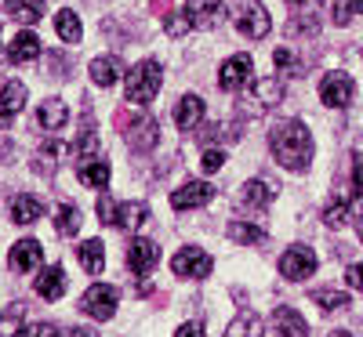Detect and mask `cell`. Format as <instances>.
I'll use <instances>...</instances> for the list:
<instances>
[{
  "label": "cell",
  "mask_w": 363,
  "mask_h": 337,
  "mask_svg": "<svg viewBox=\"0 0 363 337\" xmlns=\"http://www.w3.org/2000/svg\"><path fill=\"white\" fill-rule=\"evenodd\" d=\"M55 229L62 232V236H77L80 232V210L73 203H58L55 210Z\"/></svg>",
  "instance_id": "cell-30"
},
{
  "label": "cell",
  "mask_w": 363,
  "mask_h": 337,
  "mask_svg": "<svg viewBox=\"0 0 363 337\" xmlns=\"http://www.w3.org/2000/svg\"><path fill=\"white\" fill-rule=\"evenodd\" d=\"M77 178L84 181L87 189H106L109 185V160H102V156H80Z\"/></svg>",
  "instance_id": "cell-15"
},
{
  "label": "cell",
  "mask_w": 363,
  "mask_h": 337,
  "mask_svg": "<svg viewBox=\"0 0 363 337\" xmlns=\"http://www.w3.org/2000/svg\"><path fill=\"white\" fill-rule=\"evenodd\" d=\"M8 11H11V18H18L22 25H33V22L44 18L40 0H8Z\"/></svg>",
  "instance_id": "cell-27"
},
{
  "label": "cell",
  "mask_w": 363,
  "mask_h": 337,
  "mask_svg": "<svg viewBox=\"0 0 363 337\" xmlns=\"http://www.w3.org/2000/svg\"><path fill=\"white\" fill-rule=\"evenodd\" d=\"M269 11L258 4V0H244L240 4V18H236V29L244 33L247 40H262V37H269Z\"/></svg>",
  "instance_id": "cell-9"
},
{
  "label": "cell",
  "mask_w": 363,
  "mask_h": 337,
  "mask_svg": "<svg viewBox=\"0 0 363 337\" xmlns=\"http://www.w3.org/2000/svg\"><path fill=\"white\" fill-rule=\"evenodd\" d=\"M200 167H203V174L222 171V167H225V152H222V149H207V152H203V160H200Z\"/></svg>",
  "instance_id": "cell-36"
},
{
  "label": "cell",
  "mask_w": 363,
  "mask_h": 337,
  "mask_svg": "<svg viewBox=\"0 0 363 337\" xmlns=\"http://www.w3.org/2000/svg\"><path fill=\"white\" fill-rule=\"evenodd\" d=\"M40 258H44V251H40L37 239H18L15 251H11V268L15 272H33L40 265Z\"/></svg>",
  "instance_id": "cell-19"
},
{
  "label": "cell",
  "mask_w": 363,
  "mask_h": 337,
  "mask_svg": "<svg viewBox=\"0 0 363 337\" xmlns=\"http://www.w3.org/2000/svg\"><path fill=\"white\" fill-rule=\"evenodd\" d=\"M157 261H160V247L153 239H131V247H128V265H131V272L135 275H149L157 268Z\"/></svg>",
  "instance_id": "cell-12"
},
{
  "label": "cell",
  "mask_w": 363,
  "mask_h": 337,
  "mask_svg": "<svg viewBox=\"0 0 363 337\" xmlns=\"http://www.w3.org/2000/svg\"><path fill=\"white\" fill-rule=\"evenodd\" d=\"M352 189L363 200V156H352Z\"/></svg>",
  "instance_id": "cell-40"
},
{
  "label": "cell",
  "mask_w": 363,
  "mask_h": 337,
  "mask_svg": "<svg viewBox=\"0 0 363 337\" xmlns=\"http://www.w3.org/2000/svg\"><path fill=\"white\" fill-rule=\"evenodd\" d=\"M291 4H301V0H291Z\"/></svg>",
  "instance_id": "cell-45"
},
{
  "label": "cell",
  "mask_w": 363,
  "mask_h": 337,
  "mask_svg": "<svg viewBox=\"0 0 363 337\" xmlns=\"http://www.w3.org/2000/svg\"><path fill=\"white\" fill-rule=\"evenodd\" d=\"M116 301H120L116 287H109V283H95V287H91V290L80 297V312L102 323V319H113V312H116Z\"/></svg>",
  "instance_id": "cell-5"
},
{
  "label": "cell",
  "mask_w": 363,
  "mask_h": 337,
  "mask_svg": "<svg viewBox=\"0 0 363 337\" xmlns=\"http://www.w3.org/2000/svg\"><path fill=\"white\" fill-rule=\"evenodd\" d=\"M66 337H99V333H95V330H87V326H69Z\"/></svg>",
  "instance_id": "cell-42"
},
{
  "label": "cell",
  "mask_w": 363,
  "mask_h": 337,
  "mask_svg": "<svg viewBox=\"0 0 363 337\" xmlns=\"http://www.w3.org/2000/svg\"><path fill=\"white\" fill-rule=\"evenodd\" d=\"M313 272H316L313 247H287L284 251V258H280V275H284V280L298 283V280H309Z\"/></svg>",
  "instance_id": "cell-8"
},
{
  "label": "cell",
  "mask_w": 363,
  "mask_h": 337,
  "mask_svg": "<svg viewBox=\"0 0 363 337\" xmlns=\"http://www.w3.org/2000/svg\"><path fill=\"white\" fill-rule=\"evenodd\" d=\"M313 304H320L323 312H342V309H349V294L345 290H313Z\"/></svg>",
  "instance_id": "cell-31"
},
{
  "label": "cell",
  "mask_w": 363,
  "mask_h": 337,
  "mask_svg": "<svg viewBox=\"0 0 363 337\" xmlns=\"http://www.w3.org/2000/svg\"><path fill=\"white\" fill-rule=\"evenodd\" d=\"M345 222H349V203H345V200H330V203L323 207V225L342 229Z\"/></svg>",
  "instance_id": "cell-33"
},
{
  "label": "cell",
  "mask_w": 363,
  "mask_h": 337,
  "mask_svg": "<svg viewBox=\"0 0 363 337\" xmlns=\"http://www.w3.org/2000/svg\"><path fill=\"white\" fill-rule=\"evenodd\" d=\"M120 73H124V62H120L116 55H106V58H95V62H91V80H95L99 87H113L120 80Z\"/></svg>",
  "instance_id": "cell-22"
},
{
  "label": "cell",
  "mask_w": 363,
  "mask_h": 337,
  "mask_svg": "<svg viewBox=\"0 0 363 337\" xmlns=\"http://www.w3.org/2000/svg\"><path fill=\"white\" fill-rule=\"evenodd\" d=\"M272 66H277V69H298V62H294V55H291L287 47H280L277 55H272Z\"/></svg>",
  "instance_id": "cell-39"
},
{
  "label": "cell",
  "mask_w": 363,
  "mask_h": 337,
  "mask_svg": "<svg viewBox=\"0 0 363 337\" xmlns=\"http://www.w3.org/2000/svg\"><path fill=\"white\" fill-rule=\"evenodd\" d=\"M330 337H352V333H345V330H335V333H330Z\"/></svg>",
  "instance_id": "cell-44"
},
{
  "label": "cell",
  "mask_w": 363,
  "mask_h": 337,
  "mask_svg": "<svg viewBox=\"0 0 363 337\" xmlns=\"http://www.w3.org/2000/svg\"><path fill=\"white\" fill-rule=\"evenodd\" d=\"M251 73H255L251 58L247 55H233V58H225L222 69H218V87L222 91H240L244 84H251Z\"/></svg>",
  "instance_id": "cell-10"
},
{
  "label": "cell",
  "mask_w": 363,
  "mask_h": 337,
  "mask_svg": "<svg viewBox=\"0 0 363 337\" xmlns=\"http://www.w3.org/2000/svg\"><path fill=\"white\" fill-rule=\"evenodd\" d=\"M80 261L91 275H99L106 268V251H102V239H84L80 243Z\"/></svg>",
  "instance_id": "cell-26"
},
{
  "label": "cell",
  "mask_w": 363,
  "mask_h": 337,
  "mask_svg": "<svg viewBox=\"0 0 363 337\" xmlns=\"http://www.w3.org/2000/svg\"><path fill=\"white\" fill-rule=\"evenodd\" d=\"M345 283H349L352 290H363V261L349 265V272H345Z\"/></svg>",
  "instance_id": "cell-38"
},
{
  "label": "cell",
  "mask_w": 363,
  "mask_h": 337,
  "mask_svg": "<svg viewBox=\"0 0 363 337\" xmlns=\"http://www.w3.org/2000/svg\"><path fill=\"white\" fill-rule=\"evenodd\" d=\"M356 232H359V239H363V210L356 214Z\"/></svg>",
  "instance_id": "cell-43"
},
{
  "label": "cell",
  "mask_w": 363,
  "mask_h": 337,
  "mask_svg": "<svg viewBox=\"0 0 363 337\" xmlns=\"http://www.w3.org/2000/svg\"><path fill=\"white\" fill-rule=\"evenodd\" d=\"M11 218H15L18 225H33L37 218H44V203H40L37 196L22 193V196L11 200Z\"/></svg>",
  "instance_id": "cell-23"
},
{
  "label": "cell",
  "mask_w": 363,
  "mask_h": 337,
  "mask_svg": "<svg viewBox=\"0 0 363 337\" xmlns=\"http://www.w3.org/2000/svg\"><path fill=\"white\" fill-rule=\"evenodd\" d=\"M26 105V84L18 80H8L4 91H0V124H8V120Z\"/></svg>",
  "instance_id": "cell-20"
},
{
  "label": "cell",
  "mask_w": 363,
  "mask_h": 337,
  "mask_svg": "<svg viewBox=\"0 0 363 337\" xmlns=\"http://www.w3.org/2000/svg\"><path fill=\"white\" fill-rule=\"evenodd\" d=\"M37 294H40L44 301H58V297L66 294V272H62V265L44 268V275L37 280Z\"/></svg>",
  "instance_id": "cell-21"
},
{
  "label": "cell",
  "mask_w": 363,
  "mask_h": 337,
  "mask_svg": "<svg viewBox=\"0 0 363 337\" xmlns=\"http://www.w3.org/2000/svg\"><path fill=\"white\" fill-rule=\"evenodd\" d=\"M8 58H11L15 66L37 62V58H40V40H37V33H29V29H22V33H15V40L8 44Z\"/></svg>",
  "instance_id": "cell-16"
},
{
  "label": "cell",
  "mask_w": 363,
  "mask_h": 337,
  "mask_svg": "<svg viewBox=\"0 0 363 337\" xmlns=\"http://www.w3.org/2000/svg\"><path fill=\"white\" fill-rule=\"evenodd\" d=\"M182 18H186V29H218L225 18V4L222 0H186Z\"/></svg>",
  "instance_id": "cell-4"
},
{
  "label": "cell",
  "mask_w": 363,
  "mask_h": 337,
  "mask_svg": "<svg viewBox=\"0 0 363 337\" xmlns=\"http://www.w3.org/2000/svg\"><path fill=\"white\" fill-rule=\"evenodd\" d=\"M269 149L287 171H306L313 160V135L301 120H280L269 135Z\"/></svg>",
  "instance_id": "cell-1"
},
{
  "label": "cell",
  "mask_w": 363,
  "mask_h": 337,
  "mask_svg": "<svg viewBox=\"0 0 363 337\" xmlns=\"http://www.w3.org/2000/svg\"><path fill=\"white\" fill-rule=\"evenodd\" d=\"M352 15H363V0H335V22L349 25Z\"/></svg>",
  "instance_id": "cell-34"
},
{
  "label": "cell",
  "mask_w": 363,
  "mask_h": 337,
  "mask_svg": "<svg viewBox=\"0 0 363 337\" xmlns=\"http://www.w3.org/2000/svg\"><path fill=\"white\" fill-rule=\"evenodd\" d=\"M272 330H277V337H309V323L301 319V312L291 309V304H280V309L272 312Z\"/></svg>",
  "instance_id": "cell-14"
},
{
  "label": "cell",
  "mask_w": 363,
  "mask_h": 337,
  "mask_svg": "<svg viewBox=\"0 0 363 337\" xmlns=\"http://www.w3.org/2000/svg\"><path fill=\"white\" fill-rule=\"evenodd\" d=\"M255 98L262 105H277L284 98V84L277 76H269V80H255Z\"/></svg>",
  "instance_id": "cell-32"
},
{
  "label": "cell",
  "mask_w": 363,
  "mask_h": 337,
  "mask_svg": "<svg viewBox=\"0 0 363 337\" xmlns=\"http://www.w3.org/2000/svg\"><path fill=\"white\" fill-rule=\"evenodd\" d=\"M145 218H149V207L145 203H116L109 196H99V222H106L113 229L135 232Z\"/></svg>",
  "instance_id": "cell-3"
},
{
  "label": "cell",
  "mask_w": 363,
  "mask_h": 337,
  "mask_svg": "<svg viewBox=\"0 0 363 337\" xmlns=\"http://www.w3.org/2000/svg\"><path fill=\"white\" fill-rule=\"evenodd\" d=\"M128 142H131V149H138V152H149L157 142H160V124L149 113H142V116H135L131 120V127H128Z\"/></svg>",
  "instance_id": "cell-11"
},
{
  "label": "cell",
  "mask_w": 363,
  "mask_h": 337,
  "mask_svg": "<svg viewBox=\"0 0 363 337\" xmlns=\"http://www.w3.org/2000/svg\"><path fill=\"white\" fill-rule=\"evenodd\" d=\"M352 95H356V84L349 73H327L320 80V102L330 109H345L352 102Z\"/></svg>",
  "instance_id": "cell-7"
},
{
  "label": "cell",
  "mask_w": 363,
  "mask_h": 337,
  "mask_svg": "<svg viewBox=\"0 0 363 337\" xmlns=\"http://www.w3.org/2000/svg\"><path fill=\"white\" fill-rule=\"evenodd\" d=\"M229 236H233L236 243H244V247H258V243H265V239H269V232H265V229L247 225V222H229Z\"/></svg>",
  "instance_id": "cell-28"
},
{
  "label": "cell",
  "mask_w": 363,
  "mask_h": 337,
  "mask_svg": "<svg viewBox=\"0 0 363 337\" xmlns=\"http://www.w3.org/2000/svg\"><path fill=\"white\" fill-rule=\"evenodd\" d=\"M66 120H69V105L62 98H44L37 105V124L44 131H62L66 127Z\"/></svg>",
  "instance_id": "cell-17"
},
{
  "label": "cell",
  "mask_w": 363,
  "mask_h": 337,
  "mask_svg": "<svg viewBox=\"0 0 363 337\" xmlns=\"http://www.w3.org/2000/svg\"><path fill=\"white\" fill-rule=\"evenodd\" d=\"M225 337H262V319H258L255 312H240V316L229 323Z\"/></svg>",
  "instance_id": "cell-29"
},
{
  "label": "cell",
  "mask_w": 363,
  "mask_h": 337,
  "mask_svg": "<svg viewBox=\"0 0 363 337\" xmlns=\"http://www.w3.org/2000/svg\"><path fill=\"white\" fill-rule=\"evenodd\" d=\"M55 29H58V37H62L66 44H80V37H84L80 15H77V11H69V8L55 15Z\"/></svg>",
  "instance_id": "cell-25"
},
{
  "label": "cell",
  "mask_w": 363,
  "mask_h": 337,
  "mask_svg": "<svg viewBox=\"0 0 363 337\" xmlns=\"http://www.w3.org/2000/svg\"><path fill=\"white\" fill-rule=\"evenodd\" d=\"M200 120H203V102H200L196 95H182L178 105H174V124H178V131H196Z\"/></svg>",
  "instance_id": "cell-18"
},
{
  "label": "cell",
  "mask_w": 363,
  "mask_h": 337,
  "mask_svg": "<svg viewBox=\"0 0 363 337\" xmlns=\"http://www.w3.org/2000/svg\"><path fill=\"white\" fill-rule=\"evenodd\" d=\"M15 337H58V326L55 323H33V326H22Z\"/></svg>",
  "instance_id": "cell-37"
},
{
  "label": "cell",
  "mask_w": 363,
  "mask_h": 337,
  "mask_svg": "<svg viewBox=\"0 0 363 337\" xmlns=\"http://www.w3.org/2000/svg\"><path fill=\"white\" fill-rule=\"evenodd\" d=\"M240 203L251 207V210H265L272 203V189L265 185L262 178H255V181H247V185H244V193H240Z\"/></svg>",
  "instance_id": "cell-24"
},
{
  "label": "cell",
  "mask_w": 363,
  "mask_h": 337,
  "mask_svg": "<svg viewBox=\"0 0 363 337\" xmlns=\"http://www.w3.org/2000/svg\"><path fill=\"white\" fill-rule=\"evenodd\" d=\"M171 268H174V275H182V280H207L211 268H215V258H211L207 251H200V247H186V251H178L171 258Z\"/></svg>",
  "instance_id": "cell-6"
},
{
  "label": "cell",
  "mask_w": 363,
  "mask_h": 337,
  "mask_svg": "<svg viewBox=\"0 0 363 337\" xmlns=\"http://www.w3.org/2000/svg\"><path fill=\"white\" fill-rule=\"evenodd\" d=\"M211 196H215V189H211L207 181H186L182 189L171 193V207L174 210H193V207L211 203Z\"/></svg>",
  "instance_id": "cell-13"
},
{
  "label": "cell",
  "mask_w": 363,
  "mask_h": 337,
  "mask_svg": "<svg viewBox=\"0 0 363 337\" xmlns=\"http://www.w3.org/2000/svg\"><path fill=\"white\" fill-rule=\"evenodd\" d=\"M160 62H153V58H145V62H138L131 73H128V102L135 105H149L157 95H160Z\"/></svg>",
  "instance_id": "cell-2"
},
{
  "label": "cell",
  "mask_w": 363,
  "mask_h": 337,
  "mask_svg": "<svg viewBox=\"0 0 363 337\" xmlns=\"http://www.w3.org/2000/svg\"><path fill=\"white\" fill-rule=\"evenodd\" d=\"M18 330H22V309L0 312V337H15Z\"/></svg>",
  "instance_id": "cell-35"
},
{
  "label": "cell",
  "mask_w": 363,
  "mask_h": 337,
  "mask_svg": "<svg viewBox=\"0 0 363 337\" xmlns=\"http://www.w3.org/2000/svg\"><path fill=\"white\" fill-rule=\"evenodd\" d=\"M174 337H203V326L200 323H182Z\"/></svg>",
  "instance_id": "cell-41"
}]
</instances>
